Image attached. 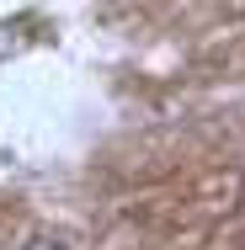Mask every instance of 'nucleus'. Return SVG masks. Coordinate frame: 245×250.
I'll list each match as a JSON object with an SVG mask.
<instances>
[{
  "label": "nucleus",
  "mask_w": 245,
  "mask_h": 250,
  "mask_svg": "<svg viewBox=\"0 0 245 250\" xmlns=\"http://www.w3.org/2000/svg\"><path fill=\"white\" fill-rule=\"evenodd\" d=\"M22 250H64L59 240H32V245H22Z\"/></svg>",
  "instance_id": "obj_1"
}]
</instances>
